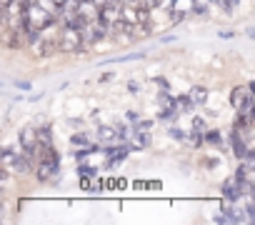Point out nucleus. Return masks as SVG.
Returning a JSON list of instances; mask_svg holds the SVG:
<instances>
[{
	"instance_id": "nucleus-1",
	"label": "nucleus",
	"mask_w": 255,
	"mask_h": 225,
	"mask_svg": "<svg viewBox=\"0 0 255 225\" xmlns=\"http://www.w3.org/2000/svg\"><path fill=\"white\" fill-rule=\"evenodd\" d=\"M85 45H88V43H85V35H83L80 28L65 25V28L60 30V50H65V53H80Z\"/></svg>"
},
{
	"instance_id": "nucleus-2",
	"label": "nucleus",
	"mask_w": 255,
	"mask_h": 225,
	"mask_svg": "<svg viewBox=\"0 0 255 225\" xmlns=\"http://www.w3.org/2000/svg\"><path fill=\"white\" fill-rule=\"evenodd\" d=\"M3 168L10 170V173L25 175V173H30V158L28 155H20V153H13L10 148H5L3 150Z\"/></svg>"
},
{
	"instance_id": "nucleus-3",
	"label": "nucleus",
	"mask_w": 255,
	"mask_h": 225,
	"mask_svg": "<svg viewBox=\"0 0 255 225\" xmlns=\"http://www.w3.org/2000/svg\"><path fill=\"white\" fill-rule=\"evenodd\" d=\"M253 103H255V95H253V90H248V88H233V93H230V105L235 108V110H240V112H250L253 110Z\"/></svg>"
},
{
	"instance_id": "nucleus-4",
	"label": "nucleus",
	"mask_w": 255,
	"mask_h": 225,
	"mask_svg": "<svg viewBox=\"0 0 255 225\" xmlns=\"http://www.w3.org/2000/svg\"><path fill=\"white\" fill-rule=\"evenodd\" d=\"M243 190H245V188H243V180H240L238 175H233V178H228V180L223 183V198L230 200V203L238 200V198L243 195Z\"/></svg>"
},
{
	"instance_id": "nucleus-5",
	"label": "nucleus",
	"mask_w": 255,
	"mask_h": 225,
	"mask_svg": "<svg viewBox=\"0 0 255 225\" xmlns=\"http://www.w3.org/2000/svg\"><path fill=\"white\" fill-rule=\"evenodd\" d=\"M38 143H40V138H38V130L28 128V130H23V133H20V145H23V150H25V155H28V158H33V155H35V150H38Z\"/></svg>"
},
{
	"instance_id": "nucleus-6",
	"label": "nucleus",
	"mask_w": 255,
	"mask_h": 225,
	"mask_svg": "<svg viewBox=\"0 0 255 225\" xmlns=\"http://www.w3.org/2000/svg\"><path fill=\"white\" fill-rule=\"evenodd\" d=\"M233 153L238 155V158H248V145H245V140L238 135V128H235V133H233Z\"/></svg>"
},
{
	"instance_id": "nucleus-7",
	"label": "nucleus",
	"mask_w": 255,
	"mask_h": 225,
	"mask_svg": "<svg viewBox=\"0 0 255 225\" xmlns=\"http://www.w3.org/2000/svg\"><path fill=\"white\" fill-rule=\"evenodd\" d=\"M118 138H120L118 135V128H100L98 130V140H103V143H113Z\"/></svg>"
},
{
	"instance_id": "nucleus-8",
	"label": "nucleus",
	"mask_w": 255,
	"mask_h": 225,
	"mask_svg": "<svg viewBox=\"0 0 255 225\" xmlns=\"http://www.w3.org/2000/svg\"><path fill=\"white\" fill-rule=\"evenodd\" d=\"M175 108H178V112H190V110L195 108V103H193V98L188 95V98H178V100H175Z\"/></svg>"
},
{
	"instance_id": "nucleus-9",
	"label": "nucleus",
	"mask_w": 255,
	"mask_h": 225,
	"mask_svg": "<svg viewBox=\"0 0 255 225\" xmlns=\"http://www.w3.org/2000/svg\"><path fill=\"white\" fill-rule=\"evenodd\" d=\"M190 98H193L195 105H203V103L208 100V90H205V88H193V90H190Z\"/></svg>"
},
{
	"instance_id": "nucleus-10",
	"label": "nucleus",
	"mask_w": 255,
	"mask_h": 225,
	"mask_svg": "<svg viewBox=\"0 0 255 225\" xmlns=\"http://www.w3.org/2000/svg\"><path fill=\"white\" fill-rule=\"evenodd\" d=\"M73 145H88V135L75 133V135H73Z\"/></svg>"
},
{
	"instance_id": "nucleus-11",
	"label": "nucleus",
	"mask_w": 255,
	"mask_h": 225,
	"mask_svg": "<svg viewBox=\"0 0 255 225\" xmlns=\"http://www.w3.org/2000/svg\"><path fill=\"white\" fill-rule=\"evenodd\" d=\"M203 130H205V123H203L200 118H195V120H193V133H203Z\"/></svg>"
},
{
	"instance_id": "nucleus-12",
	"label": "nucleus",
	"mask_w": 255,
	"mask_h": 225,
	"mask_svg": "<svg viewBox=\"0 0 255 225\" xmlns=\"http://www.w3.org/2000/svg\"><path fill=\"white\" fill-rule=\"evenodd\" d=\"M245 213H248V218H250V220L255 223V200H253V203L248 205V210H245Z\"/></svg>"
},
{
	"instance_id": "nucleus-13",
	"label": "nucleus",
	"mask_w": 255,
	"mask_h": 225,
	"mask_svg": "<svg viewBox=\"0 0 255 225\" xmlns=\"http://www.w3.org/2000/svg\"><path fill=\"white\" fill-rule=\"evenodd\" d=\"M218 5H220L223 10H230V8H233V0H218Z\"/></svg>"
},
{
	"instance_id": "nucleus-14",
	"label": "nucleus",
	"mask_w": 255,
	"mask_h": 225,
	"mask_svg": "<svg viewBox=\"0 0 255 225\" xmlns=\"http://www.w3.org/2000/svg\"><path fill=\"white\" fill-rule=\"evenodd\" d=\"M208 143L218 145V143H220V135H218V133H208Z\"/></svg>"
},
{
	"instance_id": "nucleus-15",
	"label": "nucleus",
	"mask_w": 255,
	"mask_h": 225,
	"mask_svg": "<svg viewBox=\"0 0 255 225\" xmlns=\"http://www.w3.org/2000/svg\"><path fill=\"white\" fill-rule=\"evenodd\" d=\"M248 158H250V168L255 170V150H250V153H248Z\"/></svg>"
},
{
	"instance_id": "nucleus-16",
	"label": "nucleus",
	"mask_w": 255,
	"mask_h": 225,
	"mask_svg": "<svg viewBox=\"0 0 255 225\" xmlns=\"http://www.w3.org/2000/svg\"><path fill=\"white\" fill-rule=\"evenodd\" d=\"M248 35H250V38H253V40H255V30H253V28H250V30H248Z\"/></svg>"
},
{
	"instance_id": "nucleus-17",
	"label": "nucleus",
	"mask_w": 255,
	"mask_h": 225,
	"mask_svg": "<svg viewBox=\"0 0 255 225\" xmlns=\"http://www.w3.org/2000/svg\"><path fill=\"white\" fill-rule=\"evenodd\" d=\"M250 112H253V118H255V103H253V110H250Z\"/></svg>"
}]
</instances>
